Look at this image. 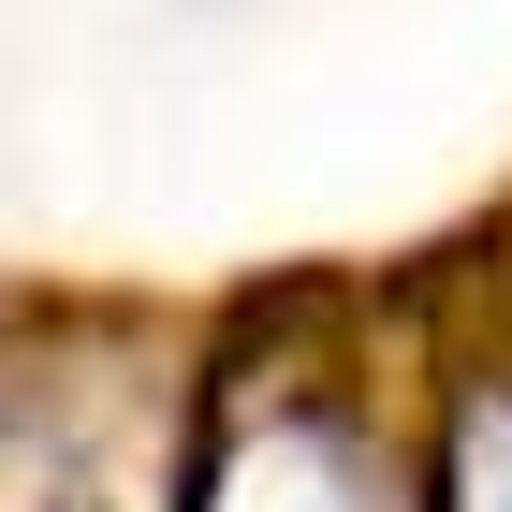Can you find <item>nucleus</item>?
<instances>
[{
    "instance_id": "obj_1",
    "label": "nucleus",
    "mask_w": 512,
    "mask_h": 512,
    "mask_svg": "<svg viewBox=\"0 0 512 512\" xmlns=\"http://www.w3.org/2000/svg\"><path fill=\"white\" fill-rule=\"evenodd\" d=\"M220 512H381V483H366L352 439H322V425H264L235 454V483H220Z\"/></svg>"
},
{
    "instance_id": "obj_2",
    "label": "nucleus",
    "mask_w": 512,
    "mask_h": 512,
    "mask_svg": "<svg viewBox=\"0 0 512 512\" xmlns=\"http://www.w3.org/2000/svg\"><path fill=\"white\" fill-rule=\"evenodd\" d=\"M454 512H512V410H469V483Z\"/></svg>"
}]
</instances>
